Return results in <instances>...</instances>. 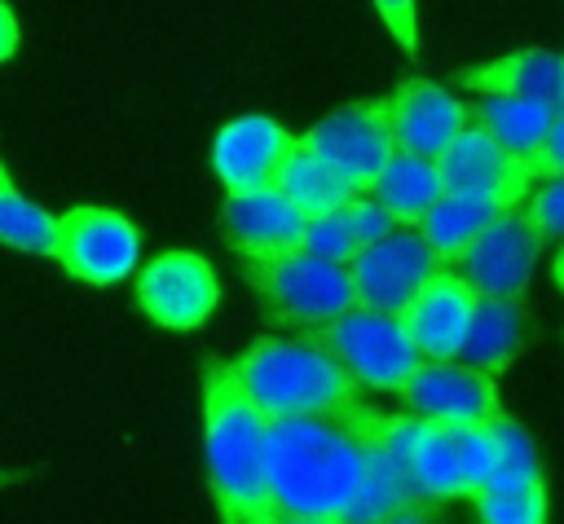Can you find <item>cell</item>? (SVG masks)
Returning <instances> with one entry per match:
<instances>
[{
	"label": "cell",
	"instance_id": "4dcf8cb0",
	"mask_svg": "<svg viewBox=\"0 0 564 524\" xmlns=\"http://www.w3.org/2000/svg\"><path fill=\"white\" fill-rule=\"evenodd\" d=\"M538 159L546 163V172L551 176H564V114L555 119V128L546 132V141H542V150H538Z\"/></svg>",
	"mask_w": 564,
	"mask_h": 524
},
{
	"label": "cell",
	"instance_id": "277c9868",
	"mask_svg": "<svg viewBox=\"0 0 564 524\" xmlns=\"http://www.w3.org/2000/svg\"><path fill=\"white\" fill-rule=\"evenodd\" d=\"M419 506L476 498L494 471V423H436L423 414H383L379 423Z\"/></svg>",
	"mask_w": 564,
	"mask_h": 524
},
{
	"label": "cell",
	"instance_id": "3957f363",
	"mask_svg": "<svg viewBox=\"0 0 564 524\" xmlns=\"http://www.w3.org/2000/svg\"><path fill=\"white\" fill-rule=\"evenodd\" d=\"M229 365L264 418L339 414L361 401V383L308 335H295V339L264 335L247 352H238Z\"/></svg>",
	"mask_w": 564,
	"mask_h": 524
},
{
	"label": "cell",
	"instance_id": "603a6c76",
	"mask_svg": "<svg viewBox=\"0 0 564 524\" xmlns=\"http://www.w3.org/2000/svg\"><path fill=\"white\" fill-rule=\"evenodd\" d=\"M282 194L313 220V216L339 211V207L352 203L361 189H357L339 167H330L326 159H317L313 150H304V141H300V154L291 159V167H286V176H282Z\"/></svg>",
	"mask_w": 564,
	"mask_h": 524
},
{
	"label": "cell",
	"instance_id": "7402d4cb",
	"mask_svg": "<svg viewBox=\"0 0 564 524\" xmlns=\"http://www.w3.org/2000/svg\"><path fill=\"white\" fill-rule=\"evenodd\" d=\"M370 194L388 207V216H392L397 225L419 229L423 216L441 203L445 181H441L436 159H419V154H401V150H397V154L388 159V167L379 172V181H375Z\"/></svg>",
	"mask_w": 564,
	"mask_h": 524
},
{
	"label": "cell",
	"instance_id": "ba28073f",
	"mask_svg": "<svg viewBox=\"0 0 564 524\" xmlns=\"http://www.w3.org/2000/svg\"><path fill=\"white\" fill-rule=\"evenodd\" d=\"M300 154V137L286 132L269 114H238L212 141V172L225 194H264L282 189L291 159Z\"/></svg>",
	"mask_w": 564,
	"mask_h": 524
},
{
	"label": "cell",
	"instance_id": "9c48e42d",
	"mask_svg": "<svg viewBox=\"0 0 564 524\" xmlns=\"http://www.w3.org/2000/svg\"><path fill=\"white\" fill-rule=\"evenodd\" d=\"M542 233L529 225L524 207H507L489 229H480L449 269L476 291V295H524L529 273L542 255Z\"/></svg>",
	"mask_w": 564,
	"mask_h": 524
},
{
	"label": "cell",
	"instance_id": "484cf974",
	"mask_svg": "<svg viewBox=\"0 0 564 524\" xmlns=\"http://www.w3.org/2000/svg\"><path fill=\"white\" fill-rule=\"evenodd\" d=\"M489 480H542V458L529 432L507 414L494 423V471Z\"/></svg>",
	"mask_w": 564,
	"mask_h": 524
},
{
	"label": "cell",
	"instance_id": "5bb4252c",
	"mask_svg": "<svg viewBox=\"0 0 564 524\" xmlns=\"http://www.w3.org/2000/svg\"><path fill=\"white\" fill-rule=\"evenodd\" d=\"M410 414L436 423H498L507 418L498 379L463 365V361H419L414 374L397 392Z\"/></svg>",
	"mask_w": 564,
	"mask_h": 524
},
{
	"label": "cell",
	"instance_id": "8fae6325",
	"mask_svg": "<svg viewBox=\"0 0 564 524\" xmlns=\"http://www.w3.org/2000/svg\"><path fill=\"white\" fill-rule=\"evenodd\" d=\"M220 304V277L198 251H163L137 273V308L163 330H198Z\"/></svg>",
	"mask_w": 564,
	"mask_h": 524
},
{
	"label": "cell",
	"instance_id": "d6a6232c",
	"mask_svg": "<svg viewBox=\"0 0 564 524\" xmlns=\"http://www.w3.org/2000/svg\"><path fill=\"white\" fill-rule=\"evenodd\" d=\"M256 524H348V520H339V515H300V511H269L264 520H256Z\"/></svg>",
	"mask_w": 564,
	"mask_h": 524
},
{
	"label": "cell",
	"instance_id": "9a60e30c",
	"mask_svg": "<svg viewBox=\"0 0 564 524\" xmlns=\"http://www.w3.org/2000/svg\"><path fill=\"white\" fill-rule=\"evenodd\" d=\"M436 167H441L445 194H449V189H502V194H511V198H520V203L533 194V185H538L542 176H551L538 154H529V159L507 154V150H502L485 128H476L471 119H467V128L449 141V150L436 159Z\"/></svg>",
	"mask_w": 564,
	"mask_h": 524
},
{
	"label": "cell",
	"instance_id": "5b68a950",
	"mask_svg": "<svg viewBox=\"0 0 564 524\" xmlns=\"http://www.w3.org/2000/svg\"><path fill=\"white\" fill-rule=\"evenodd\" d=\"M242 273L251 282L264 317L282 321V326H322L357 304L348 264H330L308 251L242 260Z\"/></svg>",
	"mask_w": 564,
	"mask_h": 524
},
{
	"label": "cell",
	"instance_id": "f546056e",
	"mask_svg": "<svg viewBox=\"0 0 564 524\" xmlns=\"http://www.w3.org/2000/svg\"><path fill=\"white\" fill-rule=\"evenodd\" d=\"M375 13L383 18L388 35L401 44V53H419V0H375Z\"/></svg>",
	"mask_w": 564,
	"mask_h": 524
},
{
	"label": "cell",
	"instance_id": "7c38bea8",
	"mask_svg": "<svg viewBox=\"0 0 564 524\" xmlns=\"http://www.w3.org/2000/svg\"><path fill=\"white\" fill-rule=\"evenodd\" d=\"M379 114H383L392 145L419 159H441L449 141L467 128V106L441 84L419 79V75L401 79L388 97H379Z\"/></svg>",
	"mask_w": 564,
	"mask_h": 524
},
{
	"label": "cell",
	"instance_id": "52a82bcc",
	"mask_svg": "<svg viewBox=\"0 0 564 524\" xmlns=\"http://www.w3.org/2000/svg\"><path fill=\"white\" fill-rule=\"evenodd\" d=\"M53 260L88 286H115L132 277L141 260V229L101 203H79L53 216Z\"/></svg>",
	"mask_w": 564,
	"mask_h": 524
},
{
	"label": "cell",
	"instance_id": "8d00e7d4",
	"mask_svg": "<svg viewBox=\"0 0 564 524\" xmlns=\"http://www.w3.org/2000/svg\"><path fill=\"white\" fill-rule=\"evenodd\" d=\"M560 114H564V79H560Z\"/></svg>",
	"mask_w": 564,
	"mask_h": 524
},
{
	"label": "cell",
	"instance_id": "836d02e7",
	"mask_svg": "<svg viewBox=\"0 0 564 524\" xmlns=\"http://www.w3.org/2000/svg\"><path fill=\"white\" fill-rule=\"evenodd\" d=\"M379 524H436V515H432V506H405V511H397Z\"/></svg>",
	"mask_w": 564,
	"mask_h": 524
},
{
	"label": "cell",
	"instance_id": "6da1fadb",
	"mask_svg": "<svg viewBox=\"0 0 564 524\" xmlns=\"http://www.w3.org/2000/svg\"><path fill=\"white\" fill-rule=\"evenodd\" d=\"M370 410L375 405L361 396L339 414H291L264 423V480L278 511L348 520L366 476Z\"/></svg>",
	"mask_w": 564,
	"mask_h": 524
},
{
	"label": "cell",
	"instance_id": "d6986e66",
	"mask_svg": "<svg viewBox=\"0 0 564 524\" xmlns=\"http://www.w3.org/2000/svg\"><path fill=\"white\" fill-rule=\"evenodd\" d=\"M560 79H564V57H555L551 48H520L498 62L454 70V84L476 97H485V92L489 97H533V101H551V106H560Z\"/></svg>",
	"mask_w": 564,
	"mask_h": 524
},
{
	"label": "cell",
	"instance_id": "e0dca14e",
	"mask_svg": "<svg viewBox=\"0 0 564 524\" xmlns=\"http://www.w3.org/2000/svg\"><path fill=\"white\" fill-rule=\"evenodd\" d=\"M308 216L282 194H225L220 203V233L238 251V260H264V255H286L300 251Z\"/></svg>",
	"mask_w": 564,
	"mask_h": 524
},
{
	"label": "cell",
	"instance_id": "cb8c5ba5",
	"mask_svg": "<svg viewBox=\"0 0 564 524\" xmlns=\"http://www.w3.org/2000/svg\"><path fill=\"white\" fill-rule=\"evenodd\" d=\"M0 247L26 255H53V216L13 185L4 163H0Z\"/></svg>",
	"mask_w": 564,
	"mask_h": 524
},
{
	"label": "cell",
	"instance_id": "f1b7e54d",
	"mask_svg": "<svg viewBox=\"0 0 564 524\" xmlns=\"http://www.w3.org/2000/svg\"><path fill=\"white\" fill-rule=\"evenodd\" d=\"M339 211H344V220H348L357 247H370V242H379V238H388V233L397 229V220L388 216V207H383L375 194H357V198L344 203Z\"/></svg>",
	"mask_w": 564,
	"mask_h": 524
},
{
	"label": "cell",
	"instance_id": "7a4b0ae2",
	"mask_svg": "<svg viewBox=\"0 0 564 524\" xmlns=\"http://www.w3.org/2000/svg\"><path fill=\"white\" fill-rule=\"evenodd\" d=\"M264 414L229 361H203V462L220 524H256L273 511L264 480Z\"/></svg>",
	"mask_w": 564,
	"mask_h": 524
},
{
	"label": "cell",
	"instance_id": "ac0fdd59",
	"mask_svg": "<svg viewBox=\"0 0 564 524\" xmlns=\"http://www.w3.org/2000/svg\"><path fill=\"white\" fill-rule=\"evenodd\" d=\"M529 343V304L524 295H480L471 326L463 335L458 361L498 379Z\"/></svg>",
	"mask_w": 564,
	"mask_h": 524
},
{
	"label": "cell",
	"instance_id": "30bf717a",
	"mask_svg": "<svg viewBox=\"0 0 564 524\" xmlns=\"http://www.w3.org/2000/svg\"><path fill=\"white\" fill-rule=\"evenodd\" d=\"M436 269H441V255L432 251L423 229H410V225H397L388 238L361 247L348 260L357 304L383 308V313H401Z\"/></svg>",
	"mask_w": 564,
	"mask_h": 524
},
{
	"label": "cell",
	"instance_id": "44dd1931",
	"mask_svg": "<svg viewBox=\"0 0 564 524\" xmlns=\"http://www.w3.org/2000/svg\"><path fill=\"white\" fill-rule=\"evenodd\" d=\"M467 119H471L476 128H485L507 154L529 159V154L542 150L546 132L555 128L560 106L533 101V97H489V92H485V97H476V101L467 106Z\"/></svg>",
	"mask_w": 564,
	"mask_h": 524
},
{
	"label": "cell",
	"instance_id": "4316f807",
	"mask_svg": "<svg viewBox=\"0 0 564 524\" xmlns=\"http://www.w3.org/2000/svg\"><path fill=\"white\" fill-rule=\"evenodd\" d=\"M300 251H308V255H317V260H330V264H348L361 247H357V238H352L344 211H326V216H313V220L304 225Z\"/></svg>",
	"mask_w": 564,
	"mask_h": 524
},
{
	"label": "cell",
	"instance_id": "4fadbf2b",
	"mask_svg": "<svg viewBox=\"0 0 564 524\" xmlns=\"http://www.w3.org/2000/svg\"><path fill=\"white\" fill-rule=\"evenodd\" d=\"M300 141H304V150H313L317 159H326L330 167H339L361 194L375 189L379 172L397 154V145H392L388 128H383V114H379V97L375 101L339 106L335 114H326L322 123H313Z\"/></svg>",
	"mask_w": 564,
	"mask_h": 524
},
{
	"label": "cell",
	"instance_id": "1f68e13d",
	"mask_svg": "<svg viewBox=\"0 0 564 524\" xmlns=\"http://www.w3.org/2000/svg\"><path fill=\"white\" fill-rule=\"evenodd\" d=\"M22 44V26H18V13L9 9V0H0V62H9Z\"/></svg>",
	"mask_w": 564,
	"mask_h": 524
},
{
	"label": "cell",
	"instance_id": "8992f818",
	"mask_svg": "<svg viewBox=\"0 0 564 524\" xmlns=\"http://www.w3.org/2000/svg\"><path fill=\"white\" fill-rule=\"evenodd\" d=\"M313 343H322L357 383L361 392H401V383L423 361L414 339L405 335L401 313L352 304L339 317L304 330Z\"/></svg>",
	"mask_w": 564,
	"mask_h": 524
},
{
	"label": "cell",
	"instance_id": "83f0119b",
	"mask_svg": "<svg viewBox=\"0 0 564 524\" xmlns=\"http://www.w3.org/2000/svg\"><path fill=\"white\" fill-rule=\"evenodd\" d=\"M520 207L542 242H564V176H542Z\"/></svg>",
	"mask_w": 564,
	"mask_h": 524
},
{
	"label": "cell",
	"instance_id": "d590c367",
	"mask_svg": "<svg viewBox=\"0 0 564 524\" xmlns=\"http://www.w3.org/2000/svg\"><path fill=\"white\" fill-rule=\"evenodd\" d=\"M18 480H22L18 471H0V489H4V484H18Z\"/></svg>",
	"mask_w": 564,
	"mask_h": 524
},
{
	"label": "cell",
	"instance_id": "2e32d148",
	"mask_svg": "<svg viewBox=\"0 0 564 524\" xmlns=\"http://www.w3.org/2000/svg\"><path fill=\"white\" fill-rule=\"evenodd\" d=\"M476 304H480V295L449 264H441L419 286V295L401 308L405 335L414 339L419 357L423 361H458V348H463V335L471 326Z\"/></svg>",
	"mask_w": 564,
	"mask_h": 524
},
{
	"label": "cell",
	"instance_id": "e575fe53",
	"mask_svg": "<svg viewBox=\"0 0 564 524\" xmlns=\"http://www.w3.org/2000/svg\"><path fill=\"white\" fill-rule=\"evenodd\" d=\"M551 282L564 291V242L555 247V260H551Z\"/></svg>",
	"mask_w": 564,
	"mask_h": 524
},
{
	"label": "cell",
	"instance_id": "d4e9b609",
	"mask_svg": "<svg viewBox=\"0 0 564 524\" xmlns=\"http://www.w3.org/2000/svg\"><path fill=\"white\" fill-rule=\"evenodd\" d=\"M476 502L480 524H546V480H485Z\"/></svg>",
	"mask_w": 564,
	"mask_h": 524
},
{
	"label": "cell",
	"instance_id": "ffe728a7",
	"mask_svg": "<svg viewBox=\"0 0 564 524\" xmlns=\"http://www.w3.org/2000/svg\"><path fill=\"white\" fill-rule=\"evenodd\" d=\"M507 207H520V198L502 194V189H449L441 194V203L423 216V238L432 242V251L441 255V264H449L480 229H489Z\"/></svg>",
	"mask_w": 564,
	"mask_h": 524
}]
</instances>
